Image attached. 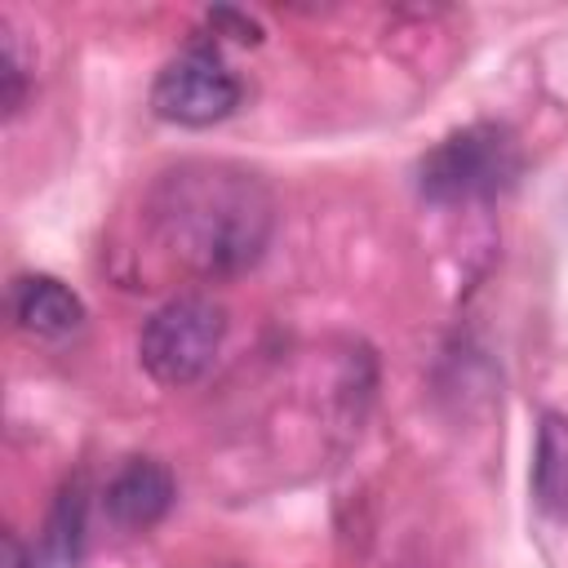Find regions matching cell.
I'll return each instance as SVG.
<instances>
[{"label": "cell", "instance_id": "obj_1", "mask_svg": "<svg viewBox=\"0 0 568 568\" xmlns=\"http://www.w3.org/2000/svg\"><path fill=\"white\" fill-rule=\"evenodd\" d=\"M275 222V200L266 182L240 164L186 160L164 169L146 200L142 226L155 248L195 280H226L248 271Z\"/></svg>", "mask_w": 568, "mask_h": 568}, {"label": "cell", "instance_id": "obj_2", "mask_svg": "<svg viewBox=\"0 0 568 568\" xmlns=\"http://www.w3.org/2000/svg\"><path fill=\"white\" fill-rule=\"evenodd\" d=\"M524 169L519 142L501 124H466L426 151L417 186L430 200H484L506 191Z\"/></svg>", "mask_w": 568, "mask_h": 568}, {"label": "cell", "instance_id": "obj_3", "mask_svg": "<svg viewBox=\"0 0 568 568\" xmlns=\"http://www.w3.org/2000/svg\"><path fill=\"white\" fill-rule=\"evenodd\" d=\"M226 337V311L209 297L164 302L138 333V359L160 386H191Z\"/></svg>", "mask_w": 568, "mask_h": 568}, {"label": "cell", "instance_id": "obj_4", "mask_svg": "<svg viewBox=\"0 0 568 568\" xmlns=\"http://www.w3.org/2000/svg\"><path fill=\"white\" fill-rule=\"evenodd\" d=\"M240 98H244L240 75L231 71V62L209 40H195L178 58H169L151 84L155 115L186 124V129H204V124L226 120L240 106Z\"/></svg>", "mask_w": 568, "mask_h": 568}, {"label": "cell", "instance_id": "obj_5", "mask_svg": "<svg viewBox=\"0 0 568 568\" xmlns=\"http://www.w3.org/2000/svg\"><path fill=\"white\" fill-rule=\"evenodd\" d=\"M102 497H106L111 524L138 532V528H151V524H160L169 515V506H173V475H169V466H160L151 457H133V462H124L111 475Z\"/></svg>", "mask_w": 568, "mask_h": 568}, {"label": "cell", "instance_id": "obj_6", "mask_svg": "<svg viewBox=\"0 0 568 568\" xmlns=\"http://www.w3.org/2000/svg\"><path fill=\"white\" fill-rule=\"evenodd\" d=\"M9 315L22 333L62 342L84 324V302L53 275H18L9 288Z\"/></svg>", "mask_w": 568, "mask_h": 568}, {"label": "cell", "instance_id": "obj_7", "mask_svg": "<svg viewBox=\"0 0 568 568\" xmlns=\"http://www.w3.org/2000/svg\"><path fill=\"white\" fill-rule=\"evenodd\" d=\"M532 497L546 515L568 519V417L546 413L532 448Z\"/></svg>", "mask_w": 568, "mask_h": 568}, {"label": "cell", "instance_id": "obj_8", "mask_svg": "<svg viewBox=\"0 0 568 568\" xmlns=\"http://www.w3.org/2000/svg\"><path fill=\"white\" fill-rule=\"evenodd\" d=\"M27 102V58L18 49V36L4 31V115H18Z\"/></svg>", "mask_w": 568, "mask_h": 568}, {"label": "cell", "instance_id": "obj_9", "mask_svg": "<svg viewBox=\"0 0 568 568\" xmlns=\"http://www.w3.org/2000/svg\"><path fill=\"white\" fill-rule=\"evenodd\" d=\"M209 27H213V31L226 27L231 40H240V44H257V40H262V27H257L253 18H244V13H235V9H217V13H209Z\"/></svg>", "mask_w": 568, "mask_h": 568}, {"label": "cell", "instance_id": "obj_10", "mask_svg": "<svg viewBox=\"0 0 568 568\" xmlns=\"http://www.w3.org/2000/svg\"><path fill=\"white\" fill-rule=\"evenodd\" d=\"M4 550H9L4 568H31V555H27V546L18 541V532H9V537H4Z\"/></svg>", "mask_w": 568, "mask_h": 568}]
</instances>
